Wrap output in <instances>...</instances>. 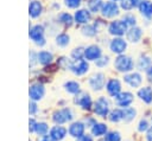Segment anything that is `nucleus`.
I'll use <instances>...</instances> for the list:
<instances>
[{"mask_svg": "<svg viewBox=\"0 0 152 141\" xmlns=\"http://www.w3.org/2000/svg\"><path fill=\"white\" fill-rule=\"evenodd\" d=\"M28 36H30L31 40L38 46H43L46 43V40L44 38V27L39 24L31 26V28L28 31Z\"/></svg>", "mask_w": 152, "mask_h": 141, "instance_id": "nucleus-1", "label": "nucleus"}, {"mask_svg": "<svg viewBox=\"0 0 152 141\" xmlns=\"http://www.w3.org/2000/svg\"><path fill=\"white\" fill-rule=\"evenodd\" d=\"M114 66L120 72H128L133 69V60L128 56L119 55L114 60Z\"/></svg>", "mask_w": 152, "mask_h": 141, "instance_id": "nucleus-2", "label": "nucleus"}, {"mask_svg": "<svg viewBox=\"0 0 152 141\" xmlns=\"http://www.w3.org/2000/svg\"><path fill=\"white\" fill-rule=\"evenodd\" d=\"M74 117V113L70 108H63V109H59L57 111L53 113L52 115V121L57 124H62V123H65V122H69L71 121Z\"/></svg>", "mask_w": 152, "mask_h": 141, "instance_id": "nucleus-3", "label": "nucleus"}, {"mask_svg": "<svg viewBox=\"0 0 152 141\" xmlns=\"http://www.w3.org/2000/svg\"><path fill=\"white\" fill-rule=\"evenodd\" d=\"M94 113L97 116L106 117L109 113V101L106 97H100L94 103Z\"/></svg>", "mask_w": 152, "mask_h": 141, "instance_id": "nucleus-4", "label": "nucleus"}, {"mask_svg": "<svg viewBox=\"0 0 152 141\" xmlns=\"http://www.w3.org/2000/svg\"><path fill=\"white\" fill-rule=\"evenodd\" d=\"M88 83H89V86H90L93 90L99 91V90H101V89L104 86L106 77H104V75H103L102 72H96V73H94V75L90 76Z\"/></svg>", "mask_w": 152, "mask_h": 141, "instance_id": "nucleus-5", "label": "nucleus"}, {"mask_svg": "<svg viewBox=\"0 0 152 141\" xmlns=\"http://www.w3.org/2000/svg\"><path fill=\"white\" fill-rule=\"evenodd\" d=\"M45 95V88L43 84L40 83H33L30 85V89H28V96L31 98V101H39L44 97Z\"/></svg>", "mask_w": 152, "mask_h": 141, "instance_id": "nucleus-6", "label": "nucleus"}, {"mask_svg": "<svg viewBox=\"0 0 152 141\" xmlns=\"http://www.w3.org/2000/svg\"><path fill=\"white\" fill-rule=\"evenodd\" d=\"M127 31V25L122 20H114L108 26V32L113 36H122Z\"/></svg>", "mask_w": 152, "mask_h": 141, "instance_id": "nucleus-7", "label": "nucleus"}, {"mask_svg": "<svg viewBox=\"0 0 152 141\" xmlns=\"http://www.w3.org/2000/svg\"><path fill=\"white\" fill-rule=\"evenodd\" d=\"M101 13L106 18H113L119 14V6L116 5L115 1H107L103 4L101 8Z\"/></svg>", "mask_w": 152, "mask_h": 141, "instance_id": "nucleus-8", "label": "nucleus"}, {"mask_svg": "<svg viewBox=\"0 0 152 141\" xmlns=\"http://www.w3.org/2000/svg\"><path fill=\"white\" fill-rule=\"evenodd\" d=\"M89 69V65L87 63V60L84 59H80V60H75L71 63L69 70L72 71V73H75L76 76H82L84 75Z\"/></svg>", "mask_w": 152, "mask_h": 141, "instance_id": "nucleus-9", "label": "nucleus"}, {"mask_svg": "<svg viewBox=\"0 0 152 141\" xmlns=\"http://www.w3.org/2000/svg\"><path fill=\"white\" fill-rule=\"evenodd\" d=\"M109 49L112 50V52L118 53V55H122L125 52V50L127 49V43L122 39V38H114L110 40L109 43Z\"/></svg>", "mask_w": 152, "mask_h": 141, "instance_id": "nucleus-10", "label": "nucleus"}, {"mask_svg": "<svg viewBox=\"0 0 152 141\" xmlns=\"http://www.w3.org/2000/svg\"><path fill=\"white\" fill-rule=\"evenodd\" d=\"M102 55L101 49L97 45H89L84 49V57L87 60H97Z\"/></svg>", "mask_w": 152, "mask_h": 141, "instance_id": "nucleus-11", "label": "nucleus"}, {"mask_svg": "<svg viewBox=\"0 0 152 141\" xmlns=\"http://www.w3.org/2000/svg\"><path fill=\"white\" fill-rule=\"evenodd\" d=\"M114 100H115V102L119 107L126 108L133 102V95L131 92H127V91L126 92H120L118 96L114 97Z\"/></svg>", "mask_w": 152, "mask_h": 141, "instance_id": "nucleus-12", "label": "nucleus"}, {"mask_svg": "<svg viewBox=\"0 0 152 141\" xmlns=\"http://www.w3.org/2000/svg\"><path fill=\"white\" fill-rule=\"evenodd\" d=\"M43 13V5L40 1L38 0H32L28 5V14L31 18L36 19L38 17H40Z\"/></svg>", "mask_w": 152, "mask_h": 141, "instance_id": "nucleus-13", "label": "nucleus"}, {"mask_svg": "<svg viewBox=\"0 0 152 141\" xmlns=\"http://www.w3.org/2000/svg\"><path fill=\"white\" fill-rule=\"evenodd\" d=\"M106 89H107V91H108V94H109L110 96L115 97V96H118V95L121 92L120 82H119L118 79H115V78H112V79H109V81L107 82Z\"/></svg>", "mask_w": 152, "mask_h": 141, "instance_id": "nucleus-14", "label": "nucleus"}, {"mask_svg": "<svg viewBox=\"0 0 152 141\" xmlns=\"http://www.w3.org/2000/svg\"><path fill=\"white\" fill-rule=\"evenodd\" d=\"M75 103L83 109H89L91 107V98L87 92H78V95L75 98Z\"/></svg>", "mask_w": 152, "mask_h": 141, "instance_id": "nucleus-15", "label": "nucleus"}, {"mask_svg": "<svg viewBox=\"0 0 152 141\" xmlns=\"http://www.w3.org/2000/svg\"><path fill=\"white\" fill-rule=\"evenodd\" d=\"M124 81H125L128 85H131L132 88H138V86L141 84L142 78H141V76H140L138 72H132V73L125 75V76H124Z\"/></svg>", "mask_w": 152, "mask_h": 141, "instance_id": "nucleus-16", "label": "nucleus"}, {"mask_svg": "<svg viewBox=\"0 0 152 141\" xmlns=\"http://www.w3.org/2000/svg\"><path fill=\"white\" fill-rule=\"evenodd\" d=\"M66 132L68 130L64 127H62V126H55L50 130V137L53 141H61V140H63L65 137Z\"/></svg>", "mask_w": 152, "mask_h": 141, "instance_id": "nucleus-17", "label": "nucleus"}, {"mask_svg": "<svg viewBox=\"0 0 152 141\" xmlns=\"http://www.w3.org/2000/svg\"><path fill=\"white\" fill-rule=\"evenodd\" d=\"M68 132H69V134H70L72 137H77V139H78V137L82 136L83 133H84V124H83L82 122H80V121L74 122V123L70 124Z\"/></svg>", "mask_w": 152, "mask_h": 141, "instance_id": "nucleus-18", "label": "nucleus"}, {"mask_svg": "<svg viewBox=\"0 0 152 141\" xmlns=\"http://www.w3.org/2000/svg\"><path fill=\"white\" fill-rule=\"evenodd\" d=\"M74 18H75V21L77 24H88L90 20V12L88 9H84V8L77 9L75 12Z\"/></svg>", "mask_w": 152, "mask_h": 141, "instance_id": "nucleus-19", "label": "nucleus"}, {"mask_svg": "<svg viewBox=\"0 0 152 141\" xmlns=\"http://www.w3.org/2000/svg\"><path fill=\"white\" fill-rule=\"evenodd\" d=\"M142 36V31L140 27H137V26H133L131 27L127 32H126V37H127V40L132 41V43H138L140 40Z\"/></svg>", "mask_w": 152, "mask_h": 141, "instance_id": "nucleus-20", "label": "nucleus"}, {"mask_svg": "<svg viewBox=\"0 0 152 141\" xmlns=\"http://www.w3.org/2000/svg\"><path fill=\"white\" fill-rule=\"evenodd\" d=\"M37 58H38V63H39V64H42V65H48V64H50V63L52 62L53 56H52L51 52L43 50V51H39V52L37 53Z\"/></svg>", "mask_w": 152, "mask_h": 141, "instance_id": "nucleus-21", "label": "nucleus"}, {"mask_svg": "<svg viewBox=\"0 0 152 141\" xmlns=\"http://www.w3.org/2000/svg\"><path fill=\"white\" fill-rule=\"evenodd\" d=\"M138 96L145 103H151L152 102V89L150 86H144L138 91Z\"/></svg>", "mask_w": 152, "mask_h": 141, "instance_id": "nucleus-22", "label": "nucleus"}, {"mask_svg": "<svg viewBox=\"0 0 152 141\" xmlns=\"http://www.w3.org/2000/svg\"><path fill=\"white\" fill-rule=\"evenodd\" d=\"M139 9L141 14H144L145 17H151L152 15V2L147 0H142L139 5Z\"/></svg>", "mask_w": 152, "mask_h": 141, "instance_id": "nucleus-23", "label": "nucleus"}, {"mask_svg": "<svg viewBox=\"0 0 152 141\" xmlns=\"http://www.w3.org/2000/svg\"><path fill=\"white\" fill-rule=\"evenodd\" d=\"M151 65H152V60L147 56H141L138 60V64H137L139 70H146V71L151 68Z\"/></svg>", "mask_w": 152, "mask_h": 141, "instance_id": "nucleus-24", "label": "nucleus"}, {"mask_svg": "<svg viewBox=\"0 0 152 141\" xmlns=\"http://www.w3.org/2000/svg\"><path fill=\"white\" fill-rule=\"evenodd\" d=\"M137 115V111L135 109L131 108V107H126L122 109V120L125 122H131Z\"/></svg>", "mask_w": 152, "mask_h": 141, "instance_id": "nucleus-25", "label": "nucleus"}, {"mask_svg": "<svg viewBox=\"0 0 152 141\" xmlns=\"http://www.w3.org/2000/svg\"><path fill=\"white\" fill-rule=\"evenodd\" d=\"M64 89L70 94H78L80 92V84L76 81H68L64 83Z\"/></svg>", "mask_w": 152, "mask_h": 141, "instance_id": "nucleus-26", "label": "nucleus"}, {"mask_svg": "<svg viewBox=\"0 0 152 141\" xmlns=\"http://www.w3.org/2000/svg\"><path fill=\"white\" fill-rule=\"evenodd\" d=\"M107 132V126L103 123H95L91 127V133L94 136H102Z\"/></svg>", "mask_w": 152, "mask_h": 141, "instance_id": "nucleus-27", "label": "nucleus"}, {"mask_svg": "<svg viewBox=\"0 0 152 141\" xmlns=\"http://www.w3.org/2000/svg\"><path fill=\"white\" fill-rule=\"evenodd\" d=\"M140 2H141V1H139V0H121L120 6H121V8L126 9V11H129V9H132V8L137 7V6H139Z\"/></svg>", "mask_w": 152, "mask_h": 141, "instance_id": "nucleus-28", "label": "nucleus"}, {"mask_svg": "<svg viewBox=\"0 0 152 141\" xmlns=\"http://www.w3.org/2000/svg\"><path fill=\"white\" fill-rule=\"evenodd\" d=\"M70 43V37L66 33H59L56 37V44L61 47H65Z\"/></svg>", "mask_w": 152, "mask_h": 141, "instance_id": "nucleus-29", "label": "nucleus"}, {"mask_svg": "<svg viewBox=\"0 0 152 141\" xmlns=\"http://www.w3.org/2000/svg\"><path fill=\"white\" fill-rule=\"evenodd\" d=\"M103 6L102 0H88V8L90 12H99Z\"/></svg>", "mask_w": 152, "mask_h": 141, "instance_id": "nucleus-30", "label": "nucleus"}, {"mask_svg": "<svg viewBox=\"0 0 152 141\" xmlns=\"http://www.w3.org/2000/svg\"><path fill=\"white\" fill-rule=\"evenodd\" d=\"M82 33L87 37H94L96 33H97V28L95 25H89L87 24L86 26L82 27Z\"/></svg>", "mask_w": 152, "mask_h": 141, "instance_id": "nucleus-31", "label": "nucleus"}, {"mask_svg": "<svg viewBox=\"0 0 152 141\" xmlns=\"http://www.w3.org/2000/svg\"><path fill=\"white\" fill-rule=\"evenodd\" d=\"M48 130H49V127H48V124H46L45 122H37L36 128H34V132H36L38 135L45 136L46 133H48Z\"/></svg>", "mask_w": 152, "mask_h": 141, "instance_id": "nucleus-32", "label": "nucleus"}, {"mask_svg": "<svg viewBox=\"0 0 152 141\" xmlns=\"http://www.w3.org/2000/svg\"><path fill=\"white\" fill-rule=\"evenodd\" d=\"M58 20H59V23H62L64 25H68V26H70L72 24V17H71V14H69L66 12L61 13L58 15Z\"/></svg>", "mask_w": 152, "mask_h": 141, "instance_id": "nucleus-33", "label": "nucleus"}, {"mask_svg": "<svg viewBox=\"0 0 152 141\" xmlns=\"http://www.w3.org/2000/svg\"><path fill=\"white\" fill-rule=\"evenodd\" d=\"M109 120L112 122H119L122 120V109H114L109 114Z\"/></svg>", "mask_w": 152, "mask_h": 141, "instance_id": "nucleus-34", "label": "nucleus"}, {"mask_svg": "<svg viewBox=\"0 0 152 141\" xmlns=\"http://www.w3.org/2000/svg\"><path fill=\"white\" fill-rule=\"evenodd\" d=\"M71 57H72L75 60H80V59H82V57H84V49L81 47V46L74 49L72 52H71Z\"/></svg>", "mask_w": 152, "mask_h": 141, "instance_id": "nucleus-35", "label": "nucleus"}, {"mask_svg": "<svg viewBox=\"0 0 152 141\" xmlns=\"http://www.w3.org/2000/svg\"><path fill=\"white\" fill-rule=\"evenodd\" d=\"M122 21H124L127 26L133 27V26L135 25V17H134V15H132V14H126V15H124Z\"/></svg>", "mask_w": 152, "mask_h": 141, "instance_id": "nucleus-36", "label": "nucleus"}, {"mask_svg": "<svg viewBox=\"0 0 152 141\" xmlns=\"http://www.w3.org/2000/svg\"><path fill=\"white\" fill-rule=\"evenodd\" d=\"M121 136L119 132H110L106 135V141H120Z\"/></svg>", "mask_w": 152, "mask_h": 141, "instance_id": "nucleus-37", "label": "nucleus"}, {"mask_svg": "<svg viewBox=\"0 0 152 141\" xmlns=\"http://www.w3.org/2000/svg\"><path fill=\"white\" fill-rule=\"evenodd\" d=\"M108 62H109V58L107 56H103V57L101 56L97 60H95V65L99 66V68H103V66H106L108 64Z\"/></svg>", "mask_w": 152, "mask_h": 141, "instance_id": "nucleus-38", "label": "nucleus"}, {"mask_svg": "<svg viewBox=\"0 0 152 141\" xmlns=\"http://www.w3.org/2000/svg\"><path fill=\"white\" fill-rule=\"evenodd\" d=\"M81 1L82 0H64V4L69 8H77L81 5Z\"/></svg>", "mask_w": 152, "mask_h": 141, "instance_id": "nucleus-39", "label": "nucleus"}, {"mask_svg": "<svg viewBox=\"0 0 152 141\" xmlns=\"http://www.w3.org/2000/svg\"><path fill=\"white\" fill-rule=\"evenodd\" d=\"M37 111H38V107H37L36 102L31 101L30 104H28V113H30V115H34Z\"/></svg>", "mask_w": 152, "mask_h": 141, "instance_id": "nucleus-40", "label": "nucleus"}, {"mask_svg": "<svg viewBox=\"0 0 152 141\" xmlns=\"http://www.w3.org/2000/svg\"><path fill=\"white\" fill-rule=\"evenodd\" d=\"M138 129H139L140 132L148 130V122H147L146 120H141V121L139 122V127H138Z\"/></svg>", "mask_w": 152, "mask_h": 141, "instance_id": "nucleus-41", "label": "nucleus"}, {"mask_svg": "<svg viewBox=\"0 0 152 141\" xmlns=\"http://www.w3.org/2000/svg\"><path fill=\"white\" fill-rule=\"evenodd\" d=\"M28 124H30V127H28L30 132H34V128H36V124H37V122H36L33 118H30V121H28Z\"/></svg>", "mask_w": 152, "mask_h": 141, "instance_id": "nucleus-42", "label": "nucleus"}, {"mask_svg": "<svg viewBox=\"0 0 152 141\" xmlns=\"http://www.w3.org/2000/svg\"><path fill=\"white\" fill-rule=\"evenodd\" d=\"M77 141H93V139H91V136H89L88 134L87 135H82V136H80L78 139H77Z\"/></svg>", "mask_w": 152, "mask_h": 141, "instance_id": "nucleus-43", "label": "nucleus"}, {"mask_svg": "<svg viewBox=\"0 0 152 141\" xmlns=\"http://www.w3.org/2000/svg\"><path fill=\"white\" fill-rule=\"evenodd\" d=\"M146 139H147V141H152V127L148 128L147 134H146Z\"/></svg>", "mask_w": 152, "mask_h": 141, "instance_id": "nucleus-44", "label": "nucleus"}, {"mask_svg": "<svg viewBox=\"0 0 152 141\" xmlns=\"http://www.w3.org/2000/svg\"><path fill=\"white\" fill-rule=\"evenodd\" d=\"M147 77H148V78L152 81V66H151V68L147 70Z\"/></svg>", "mask_w": 152, "mask_h": 141, "instance_id": "nucleus-45", "label": "nucleus"}, {"mask_svg": "<svg viewBox=\"0 0 152 141\" xmlns=\"http://www.w3.org/2000/svg\"><path fill=\"white\" fill-rule=\"evenodd\" d=\"M42 141H53V140H52V139L50 137V135H49V136H44Z\"/></svg>", "mask_w": 152, "mask_h": 141, "instance_id": "nucleus-46", "label": "nucleus"}, {"mask_svg": "<svg viewBox=\"0 0 152 141\" xmlns=\"http://www.w3.org/2000/svg\"><path fill=\"white\" fill-rule=\"evenodd\" d=\"M110 1H116V0H110Z\"/></svg>", "mask_w": 152, "mask_h": 141, "instance_id": "nucleus-47", "label": "nucleus"}]
</instances>
